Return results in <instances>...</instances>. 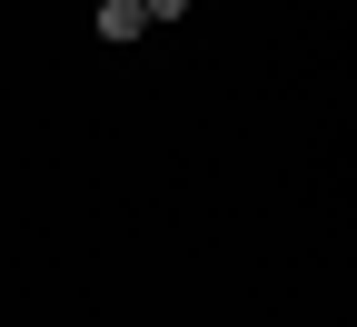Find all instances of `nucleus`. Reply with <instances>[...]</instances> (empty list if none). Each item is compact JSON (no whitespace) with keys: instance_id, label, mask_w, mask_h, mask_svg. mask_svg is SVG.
Wrapping results in <instances>:
<instances>
[{"instance_id":"nucleus-1","label":"nucleus","mask_w":357,"mask_h":327,"mask_svg":"<svg viewBox=\"0 0 357 327\" xmlns=\"http://www.w3.org/2000/svg\"><path fill=\"white\" fill-rule=\"evenodd\" d=\"M139 30H149L139 0H100V40H139Z\"/></svg>"},{"instance_id":"nucleus-2","label":"nucleus","mask_w":357,"mask_h":327,"mask_svg":"<svg viewBox=\"0 0 357 327\" xmlns=\"http://www.w3.org/2000/svg\"><path fill=\"white\" fill-rule=\"evenodd\" d=\"M139 10H149V20H178V10H189V0H139Z\"/></svg>"}]
</instances>
